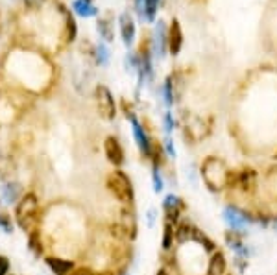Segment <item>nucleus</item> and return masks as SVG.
<instances>
[{"label": "nucleus", "mask_w": 277, "mask_h": 275, "mask_svg": "<svg viewBox=\"0 0 277 275\" xmlns=\"http://www.w3.org/2000/svg\"><path fill=\"white\" fill-rule=\"evenodd\" d=\"M172 239H174L172 225H170V223H166V225H165V235H163V248L170 249V246H172Z\"/></svg>", "instance_id": "18"}, {"label": "nucleus", "mask_w": 277, "mask_h": 275, "mask_svg": "<svg viewBox=\"0 0 277 275\" xmlns=\"http://www.w3.org/2000/svg\"><path fill=\"white\" fill-rule=\"evenodd\" d=\"M9 272V260L8 257L0 255V275H8Z\"/></svg>", "instance_id": "20"}, {"label": "nucleus", "mask_w": 277, "mask_h": 275, "mask_svg": "<svg viewBox=\"0 0 277 275\" xmlns=\"http://www.w3.org/2000/svg\"><path fill=\"white\" fill-rule=\"evenodd\" d=\"M39 233L37 231H32L30 233V239H28V244H30V249L35 253V255H41V251H43V246H41V242H39Z\"/></svg>", "instance_id": "16"}, {"label": "nucleus", "mask_w": 277, "mask_h": 275, "mask_svg": "<svg viewBox=\"0 0 277 275\" xmlns=\"http://www.w3.org/2000/svg\"><path fill=\"white\" fill-rule=\"evenodd\" d=\"M224 216H225V222L229 223L233 229H240L248 222L246 214H242V212H239L237 209H233V207H227L225 212H224Z\"/></svg>", "instance_id": "10"}, {"label": "nucleus", "mask_w": 277, "mask_h": 275, "mask_svg": "<svg viewBox=\"0 0 277 275\" xmlns=\"http://www.w3.org/2000/svg\"><path fill=\"white\" fill-rule=\"evenodd\" d=\"M165 122H166V129L170 131V129H172V119H170V115H166L165 117Z\"/></svg>", "instance_id": "28"}, {"label": "nucleus", "mask_w": 277, "mask_h": 275, "mask_svg": "<svg viewBox=\"0 0 277 275\" xmlns=\"http://www.w3.org/2000/svg\"><path fill=\"white\" fill-rule=\"evenodd\" d=\"M94 275H111V274H107V272H104V274H94Z\"/></svg>", "instance_id": "31"}, {"label": "nucleus", "mask_w": 277, "mask_h": 275, "mask_svg": "<svg viewBox=\"0 0 277 275\" xmlns=\"http://www.w3.org/2000/svg\"><path fill=\"white\" fill-rule=\"evenodd\" d=\"M148 223H150V225H154V209H150V211H148Z\"/></svg>", "instance_id": "29"}, {"label": "nucleus", "mask_w": 277, "mask_h": 275, "mask_svg": "<svg viewBox=\"0 0 277 275\" xmlns=\"http://www.w3.org/2000/svg\"><path fill=\"white\" fill-rule=\"evenodd\" d=\"M98 34L100 37L105 41V43H111L115 39V32H113V22H111V17H102L98 20Z\"/></svg>", "instance_id": "12"}, {"label": "nucleus", "mask_w": 277, "mask_h": 275, "mask_svg": "<svg viewBox=\"0 0 277 275\" xmlns=\"http://www.w3.org/2000/svg\"><path fill=\"white\" fill-rule=\"evenodd\" d=\"M166 150H168V154H170V155H172V157L175 155L174 148H172V144H170V140H168V138H166Z\"/></svg>", "instance_id": "27"}, {"label": "nucleus", "mask_w": 277, "mask_h": 275, "mask_svg": "<svg viewBox=\"0 0 277 275\" xmlns=\"http://www.w3.org/2000/svg\"><path fill=\"white\" fill-rule=\"evenodd\" d=\"M157 275H168V274H166V270H159V272H157Z\"/></svg>", "instance_id": "30"}, {"label": "nucleus", "mask_w": 277, "mask_h": 275, "mask_svg": "<svg viewBox=\"0 0 277 275\" xmlns=\"http://www.w3.org/2000/svg\"><path fill=\"white\" fill-rule=\"evenodd\" d=\"M0 227L6 231V233H11V222H9L8 214H0Z\"/></svg>", "instance_id": "19"}, {"label": "nucleus", "mask_w": 277, "mask_h": 275, "mask_svg": "<svg viewBox=\"0 0 277 275\" xmlns=\"http://www.w3.org/2000/svg\"><path fill=\"white\" fill-rule=\"evenodd\" d=\"M107 189L109 192L119 200V202L128 203L131 202L133 198V187H131V181L129 177L122 170H115L107 175Z\"/></svg>", "instance_id": "2"}, {"label": "nucleus", "mask_w": 277, "mask_h": 275, "mask_svg": "<svg viewBox=\"0 0 277 275\" xmlns=\"http://www.w3.org/2000/svg\"><path fill=\"white\" fill-rule=\"evenodd\" d=\"M37 212H39V202H37V196L32 192L24 194L20 198V202L17 203V209H15V220H17L18 227L24 231L34 229L37 222Z\"/></svg>", "instance_id": "1"}, {"label": "nucleus", "mask_w": 277, "mask_h": 275, "mask_svg": "<svg viewBox=\"0 0 277 275\" xmlns=\"http://www.w3.org/2000/svg\"><path fill=\"white\" fill-rule=\"evenodd\" d=\"M156 54L159 55H165V50L168 48V32H166L165 28V22H161L159 20V24H157L156 28Z\"/></svg>", "instance_id": "9"}, {"label": "nucleus", "mask_w": 277, "mask_h": 275, "mask_svg": "<svg viewBox=\"0 0 277 275\" xmlns=\"http://www.w3.org/2000/svg\"><path fill=\"white\" fill-rule=\"evenodd\" d=\"M128 119H131V124H133V133H135V138H137L138 146H140V150L146 154L148 157L152 155V146H150V138H148V135L142 131V128H140V124L137 122V119L133 117V115H128Z\"/></svg>", "instance_id": "8"}, {"label": "nucleus", "mask_w": 277, "mask_h": 275, "mask_svg": "<svg viewBox=\"0 0 277 275\" xmlns=\"http://www.w3.org/2000/svg\"><path fill=\"white\" fill-rule=\"evenodd\" d=\"M69 275H94V274H92L89 268L82 266V268H74V270Z\"/></svg>", "instance_id": "24"}, {"label": "nucleus", "mask_w": 277, "mask_h": 275, "mask_svg": "<svg viewBox=\"0 0 277 275\" xmlns=\"http://www.w3.org/2000/svg\"><path fill=\"white\" fill-rule=\"evenodd\" d=\"M144 2L146 0H135V6H137V13L144 18Z\"/></svg>", "instance_id": "26"}, {"label": "nucleus", "mask_w": 277, "mask_h": 275, "mask_svg": "<svg viewBox=\"0 0 277 275\" xmlns=\"http://www.w3.org/2000/svg\"><path fill=\"white\" fill-rule=\"evenodd\" d=\"M105 155L109 159V163H113L115 166H120L124 163V150L120 146V142L115 137H107L105 138Z\"/></svg>", "instance_id": "5"}, {"label": "nucleus", "mask_w": 277, "mask_h": 275, "mask_svg": "<svg viewBox=\"0 0 277 275\" xmlns=\"http://www.w3.org/2000/svg\"><path fill=\"white\" fill-rule=\"evenodd\" d=\"M177 205V198L175 196H166V200H165V209L166 211H172V207H175Z\"/></svg>", "instance_id": "22"}, {"label": "nucleus", "mask_w": 277, "mask_h": 275, "mask_svg": "<svg viewBox=\"0 0 277 275\" xmlns=\"http://www.w3.org/2000/svg\"><path fill=\"white\" fill-rule=\"evenodd\" d=\"M65 28H67V34H65L67 41H74L76 34H78V28H76V20H74V17L70 13H67V26Z\"/></svg>", "instance_id": "15"}, {"label": "nucleus", "mask_w": 277, "mask_h": 275, "mask_svg": "<svg viewBox=\"0 0 277 275\" xmlns=\"http://www.w3.org/2000/svg\"><path fill=\"white\" fill-rule=\"evenodd\" d=\"M119 26H120V34L124 39V45H131L133 39H135V22L129 13H122L119 18Z\"/></svg>", "instance_id": "6"}, {"label": "nucleus", "mask_w": 277, "mask_h": 275, "mask_svg": "<svg viewBox=\"0 0 277 275\" xmlns=\"http://www.w3.org/2000/svg\"><path fill=\"white\" fill-rule=\"evenodd\" d=\"M85 2H92V0H85Z\"/></svg>", "instance_id": "32"}, {"label": "nucleus", "mask_w": 277, "mask_h": 275, "mask_svg": "<svg viewBox=\"0 0 277 275\" xmlns=\"http://www.w3.org/2000/svg\"><path fill=\"white\" fill-rule=\"evenodd\" d=\"M45 262H46V266L50 268L55 275H69L74 270L72 260H65V258H59V257H46Z\"/></svg>", "instance_id": "7"}, {"label": "nucleus", "mask_w": 277, "mask_h": 275, "mask_svg": "<svg viewBox=\"0 0 277 275\" xmlns=\"http://www.w3.org/2000/svg\"><path fill=\"white\" fill-rule=\"evenodd\" d=\"M43 2H45V0H24V4H26L30 9L41 8V4H43Z\"/></svg>", "instance_id": "25"}, {"label": "nucleus", "mask_w": 277, "mask_h": 275, "mask_svg": "<svg viewBox=\"0 0 277 275\" xmlns=\"http://www.w3.org/2000/svg\"><path fill=\"white\" fill-rule=\"evenodd\" d=\"M157 8H159V0H146L144 2V18L152 22L156 18Z\"/></svg>", "instance_id": "14"}, {"label": "nucleus", "mask_w": 277, "mask_h": 275, "mask_svg": "<svg viewBox=\"0 0 277 275\" xmlns=\"http://www.w3.org/2000/svg\"><path fill=\"white\" fill-rule=\"evenodd\" d=\"M194 235V229H190L189 225H181L179 229L175 231V239L179 240V242H185L187 239H190Z\"/></svg>", "instance_id": "17"}, {"label": "nucleus", "mask_w": 277, "mask_h": 275, "mask_svg": "<svg viewBox=\"0 0 277 275\" xmlns=\"http://www.w3.org/2000/svg\"><path fill=\"white\" fill-rule=\"evenodd\" d=\"M225 268H227V262H225V257H224V253H214L211 258V262H209V270H207V274L209 275H224L225 274Z\"/></svg>", "instance_id": "11"}, {"label": "nucleus", "mask_w": 277, "mask_h": 275, "mask_svg": "<svg viewBox=\"0 0 277 275\" xmlns=\"http://www.w3.org/2000/svg\"><path fill=\"white\" fill-rule=\"evenodd\" d=\"M74 9L83 15V17H92V15H96V8L92 6L91 2H85V0H76L74 2Z\"/></svg>", "instance_id": "13"}, {"label": "nucleus", "mask_w": 277, "mask_h": 275, "mask_svg": "<svg viewBox=\"0 0 277 275\" xmlns=\"http://www.w3.org/2000/svg\"><path fill=\"white\" fill-rule=\"evenodd\" d=\"M154 185H156V187H154L156 192H161V190H163V179H161L159 174H157V168L154 170Z\"/></svg>", "instance_id": "21"}, {"label": "nucleus", "mask_w": 277, "mask_h": 275, "mask_svg": "<svg viewBox=\"0 0 277 275\" xmlns=\"http://www.w3.org/2000/svg\"><path fill=\"white\" fill-rule=\"evenodd\" d=\"M98 59H100L102 65L107 63V50H105V46H104V45L98 46Z\"/></svg>", "instance_id": "23"}, {"label": "nucleus", "mask_w": 277, "mask_h": 275, "mask_svg": "<svg viewBox=\"0 0 277 275\" xmlns=\"http://www.w3.org/2000/svg\"><path fill=\"white\" fill-rule=\"evenodd\" d=\"M94 96H96V105H98V113L105 120H113L115 115H117V105H115V98L111 91L105 87V85H98L96 91H94Z\"/></svg>", "instance_id": "3"}, {"label": "nucleus", "mask_w": 277, "mask_h": 275, "mask_svg": "<svg viewBox=\"0 0 277 275\" xmlns=\"http://www.w3.org/2000/svg\"><path fill=\"white\" fill-rule=\"evenodd\" d=\"M276 159H277V155H276Z\"/></svg>", "instance_id": "33"}, {"label": "nucleus", "mask_w": 277, "mask_h": 275, "mask_svg": "<svg viewBox=\"0 0 277 275\" xmlns=\"http://www.w3.org/2000/svg\"><path fill=\"white\" fill-rule=\"evenodd\" d=\"M181 46H183V32H181L179 20L174 18L168 28V50L172 55H177L181 52Z\"/></svg>", "instance_id": "4"}]
</instances>
